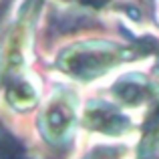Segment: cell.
I'll list each match as a JSON object with an SVG mask.
<instances>
[{
  "label": "cell",
  "instance_id": "6da1fadb",
  "mask_svg": "<svg viewBox=\"0 0 159 159\" xmlns=\"http://www.w3.org/2000/svg\"><path fill=\"white\" fill-rule=\"evenodd\" d=\"M87 119H89V125H93V127H97V129H103V131H107V133L109 131L119 133V129L127 127V121H125L123 117H119V113L111 111V109H107V107H103V111H99V105H91Z\"/></svg>",
  "mask_w": 159,
  "mask_h": 159
},
{
  "label": "cell",
  "instance_id": "7a4b0ae2",
  "mask_svg": "<svg viewBox=\"0 0 159 159\" xmlns=\"http://www.w3.org/2000/svg\"><path fill=\"white\" fill-rule=\"evenodd\" d=\"M115 93L119 95L123 101H127V103H137V101H143V99L149 95V85L143 81V79H139L137 83L123 81L115 89Z\"/></svg>",
  "mask_w": 159,
  "mask_h": 159
}]
</instances>
